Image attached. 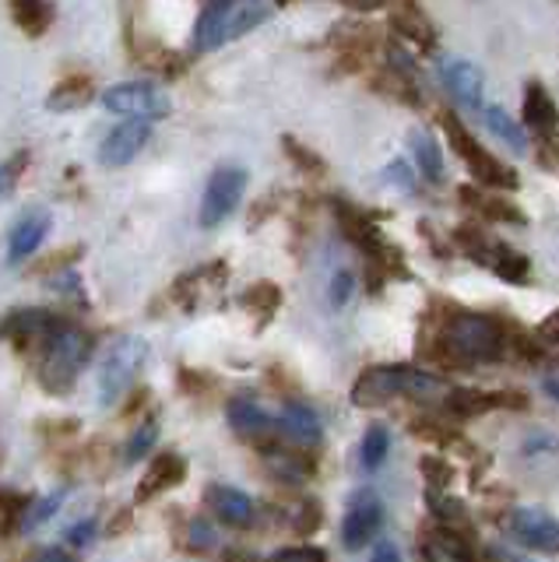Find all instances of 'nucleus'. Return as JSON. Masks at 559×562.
<instances>
[{
    "label": "nucleus",
    "mask_w": 559,
    "mask_h": 562,
    "mask_svg": "<svg viewBox=\"0 0 559 562\" xmlns=\"http://www.w3.org/2000/svg\"><path fill=\"white\" fill-rule=\"evenodd\" d=\"M506 351H511V334L503 330L496 316L471 310H450L447 316H440L433 356L444 366L500 362Z\"/></svg>",
    "instance_id": "1"
},
{
    "label": "nucleus",
    "mask_w": 559,
    "mask_h": 562,
    "mask_svg": "<svg viewBox=\"0 0 559 562\" xmlns=\"http://www.w3.org/2000/svg\"><path fill=\"white\" fill-rule=\"evenodd\" d=\"M447 394V383L433 373L412 366H370L362 369L353 383V404L356 408H380L394 397H415V401H436Z\"/></svg>",
    "instance_id": "2"
},
{
    "label": "nucleus",
    "mask_w": 559,
    "mask_h": 562,
    "mask_svg": "<svg viewBox=\"0 0 559 562\" xmlns=\"http://www.w3.org/2000/svg\"><path fill=\"white\" fill-rule=\"evenodd\" d=\"M89 356H92L89 334L71 324H57L40 341V383L49 394L71 391L85 362H89Z\"/></svg>",
    "instance_id": "3"
},
{
    "label": "nucleus",
    "mask_w": 559,
    "mask_h": 562,
    "mask_svg": "<svg viewBox=\"0 0 559 562\" xmlns=\"http://www.w3.org/2000/svg\"><path fill=\"white\" fill-rule=\"evenodd\" d=\"M275 14L271 0H215L198 18L194 29V49H219L225 43L239 40V35L254 32L257 25H265L268 18Z\"/></svg>",
    "instance_id": "4"
},
{
    "label": "nucleus",
    "mask_w": 559,
    "mask_h": 562,
    "mask_svg": "<svg viewBox=\"0 0 559 562\" xmlns=\"http://www.w3.org/2000/svg\"><path fill=\"white\" fill-rule=\"evenodd\" d=\"M440 127H444V134L450 140V148L461 155L465 169L476 176L479 187H489V190H517V172L506 166V162H500L493 151H485L479 140L468 134V127H465L458 116L444 113L440 116Z\"/></svg>",
    "instance_id": "5"
},
{
    "label": "nucleus",
    "mask_w": 559,
    "mask_h": 562,
    "mask_svg": "<svg viewBox=\"0 0 559 562\" xmlns=\"http://www.w3.org/2000/svg\"><path fill=\"white\" fill-rule=\"evenodd\" d=\"M458 243H461V250L471 260L482 263V268H489L496 278H503L506 285H528L532 263H528V257H524V254H517L511 243L489 236V233H482V228H476V225L458 228Z\"/></svg>",
    "instance_id": "6"
},
{
    "label": "nucleus",
    "mask_w": 559,
    "mask_h": 562,
    "mask_svg": "<svg viewBox=\"0 0 559 562\" xmlns=\"http://www.w3.org/2000/svg\"><path fill=\"white\" fill-rule=\"evenodd\" d=\"M145 362H148V341L145 338L127 334V338L113 341V348L107 351V359H102V366H99V401L116 404L131 391V383L145 369Z\"/></svg>",
    "instance_id": "7"
},
{
    "label": "nucleus",
    "mask_w": 559,
    "mask_h": 562,
    "mask_svg": "<svg viewBox=\"0 0 559 562\" xmlns=\"http://www.w3.org/2000/svg\"><path fill=\"white\" fill-rule=\"evenodd\" d=\"M243 190H247V169L243 166H219L204 183V198H201V225L212 228L225 222L239 207Z\"/></svg>",
    "instance_id": "8"
},
{
    "label": "nucleus",
    "mask_w": 559,
    "mask_h": 562,
    "mask_svg": "<svg viewBox=\"0 0 559 562\" xmlns=\"http://www.w3.org/2000/svg\"><path fill=\"white\" fill-rule=\"evenodd\" d=\"M102 105H107L110 113L155 120L169 113V95L155 81H124L102 92Z\"/></svg>",
    "instance_id": "9"
},
{
    "label": "nucleus",
    "mask_w": 559,
    "mask_h": 562,
    "mask_svg": "<svg viewBox=\"0 0 559 562\" xmlns=\"http://www.w3.org/2000/svg\"><path fill=\"white\" fill-rule=\"evenodd\" d=\"M380 524H383V503L373 488H356L353 499H348L345 509V520H342V541L348 552H359L366 549L377 535H380Z\"/></svg>",
    "instance_id": "10"
},
{
    "label": "nucleus",
    "mask_w": 559,
    "mask_h": 562,
    "mask_svg": "<svg viewBox=\"0 0 559 562\" xmlns=\"http://www.w3.org/2000/svg\"><path fill=\"white\" fill-rule=\"evenodd\" d=\"M152 137V123L142 116H131L127 123H120L107 134V140L99 145V166L102 169H120V166H131L137 155L145 151Z\"/></svg>",
    "instance_id": "11"
},
{
    "label": "nucleus",
    "mask_w": 559,
    "mask_h": 562,
    "mask_svg": "<svg viewBox=\"0 0 559 562\" xmlns=\"http://www.w3.org/2000/svg\"><path fill=\"white\" fill-rule=\"evenodd\" d=\"M511 531L521 544H528L535 552L556 555L559 552V520L538 506H521L511 517Z\"/></svg>",
    "instance_id": "12"
},
{
    "label": "nucleus",
    "mask_w": 559,
    "mask_h": 562,
    "mask_svg": "<svg viewBox=\"0 0 559 562\" xmlns=\"http://www.w3.org/2000/svg\"><path fill=\"white\" fill-rule=\"evenodd\" d=\"M440 78L447 85V92L458 99L465 110L482 113V105H485V81H482V70L476 64H468V60H444Z\"/></svg>",
    "instance_id": "13"
},
{
    "label": "nucleus",
    "mask_w": 559,
    "mask_h": 562,
    "mask_svg": "<svg viewBox=\"0 0 559 562\" xmlns=\"http://www.w3.org/2000/svg\"><path fill=\"white\" fill-rule=\"evenodd\" d=\"M225 415H230V426L236 436L250 439V443H271V439L278 436V418H271L268 412H260L254 401L247 397H236L230 401V408H225Z\"/></svg>",
    "instance_id": "14"
},
{
    "label": "nucleus",
    "mask_w": 559,
    "mask_h": 562,
    "mask_svg": "<svg viewBox=\"0 0 559 562\" xmlns=\"http://www.w3.org/2000/svg\"><path fill=\"white\" fill-rule=\"evenodd\" d=\"M49 211H25V215L14 222V228H11V239H8V263H22V260H29L32 254L40 250V246L46 243V236H49Z\"/></svg>",
    "instance_id": "15"
},
{
    "label": "nucleus",
    "mask_w": 559,
    "mask_h": 562,
    "mask_svg": "<svg viewBox=\"0 0 559 562\" xmlns=\"http://www.w3.org/2000/svg\"><path fill=\"white\" fill-rule=\"evenodd\" d=\"M391 25L405 43L418 46L423 53L436 49V25L429 22V14L415 4V0H398L391 11Z\"/></svg>",
    "instance_id": "16"
},
{
    "label": "nucleus",
    "mask_w": 559,
    "mask_h": 562,
    "mask_svg": "<svg viewBox=\"0 0 559 562\" xmlns=\"http://www.w3.org/2000/svg\"><path fill=\"white\" fill-rule=\"evenodd\" d=\"M524 127L538 134L541 140L559 137V110H556L552 95L538 81L524 85Z\"/></svg>",
    "instance_id": "17"
},
{
    "label": "nucleus",
    "mask_w": 559,
    "mask_h": 562,
    "mask_svg": "<svg viewBox=\"0 0 559 562\" xmlns=\"http://www.w3.org/2000/svg\"><path fill=\"white\" fill-rule=\"evenodd\" d=\"M204 503L222 524H230V527H250L254 524V499L233 485H208Z\"/></svg>",
    "instance_id": "18"
},
{
    "label": "nucleus",
    "mask_w": 559,
    "mask_h": 562,
    "mask_svg": "<svg viewBox=\"0 0 559 562\" xmlns=\"http://www.w3.org/2000/svg\"><path fill=\"white\" fill-rule=\"evenodd\" d=\"M183 474H187V464H183V457H180V453H159V457H152V464H148V471H145L142 485H137L134 499H137V503H145V499L163 496L166 488H172V485H180V482H183Z\"/></svg>",
    "instance_id": "19"
},
{
    "label": "nucleus",
    "mask_w": 559,
    "mask_h": 562,
    "mask_svg": "<svg viewBox=\"0 0 559 562\" xmlns=\"http://www.w3.org/2000/svg\"><path fill=\"white\" fill-rule=\"evenodd\" d=\"M461 204H468L471 211H476L479 218H496V222H511V225H524V211L514 204L500 198V190H476V187H461Z\"/></svg>",
    "instance_id": "20"
},
{
    "label": "nucleus",
    "mask_w": 559,
    "mask_h": 562,
    "mask_svg": "<svg viewBox=\"0 0 559 562\" xmlns=\"http://www.w3.org/2000/svg\"><path fill=\"white\" fill-rule=\"evenodd\" d=\"M444 401H447V412H454L458 418H476L493 408H521L524 404L517 394H482V391H450Z\"/></svg>",
    "instance_id": "21"
},
{
    "label": "nucleus",
    "mask_w": 559,
    "mask_h": 562,
    "mask_svg": "<svg viewBox=\"0 0 559 562\" xmlns=\"http://www.w3.org/2000/svg\"><path fill=\"white\" fill-rule=\"evenodd\" d=\"M57 324H60L57 316L46 313V310H19V313H11L8 321H4V334L19 341V345H29V341L40 345Z\"/></svg>",
    "instance_id": "22"
},
{
    "label": "nucleus",
    "mask_w": 559,
    "mask_h": 562,
    "mask_svg": "<svg viewBox=\"0 0 559 562\" xmlns=\"http://www.w3.org/2000/svg\"><path fill=\"white\" fill-rule=\"evenodd\" d=\"M278 432H286L292 443H300V447H313V443H321V418L313 415L306 404H286V412L282 418H278Z\"/></svg>",
    "instance_id": "23"
},
{
    "label": "nucleus",
    "mask_w": 559,
    "mask_h": 562,
    "mask_svg": "<svg viewBox=\"0 0 559 562\" xmlns=\"http://www.w3.org/2000/svg\"><path fill=\"white\" fill-rule=\"evenodd\" d=\"M423 559L426 562H476L468 555V544L454 535L447 524L433 527V531L423 538Z\"/></svg>",
    "instance_id": "24"
},
{
    "label": "nucleus",
    "mask_w": 559,
    "mask_h": 562,
    "mask_svg": "<svg viewBox=\"0 0 559 562\" xmlns=\"http://www.w3.org/2000/svg\"><path fill=\"white\" fill-rule=\"evenodd\" d=\"M409 148H412V162L415 169L426 176L429 183L444 180V155H440V140L429 131H412L409 134Z\"/></svg>",
    "instance_id": "25"
},
{
    "label": "nucleus",
    "mask_w": 559,
    "mask_h": 562,
    "mask_svg": "<svg viewBox=\"0 0 559 562\" xmlns=\"http://www.w3.org/2000/svg\"><path fill=\"white\" fill-rule=\"evenodd\" d=\"M96 95V85L89 75H71V78H64L54 92H49L46 105L54 113H71V110H81V105H89Z\"/></svg>",
    "instance_id": "26"
},
{
    "label": "nucleus",
    "mask_w": 559,
    "mask_h": 562,
    "mask_svg": "<svg viewBox=\"0 0 559 562\" xmlns=\"http://www.w3.org/2000/svg\"><path fill=\"white\" fill-rule=\"evenodd\" d=\"M479 116H482L485 127L493 131L514 155H524V151H528V134H524V127H521V123H517L511 113H506V110H500V105H482V113H479Z\"/></svg>",
    "instance_id": "27"
},
{
    "label": "nucleus",
    "mask_w": 559,
    "mask_h": 562,
    "mask_svg": "<svg viewBox=\"0 0 559 562\" xmlns=\"http://www.w3.org/2000/svg\"><path fill=\"white\" fill-rule=\"evenodd\" d=\"M11 8V18L14 25H19L25 35H43L54 22V8H49V0H8Z\"/></svg>",
    "instance_id": "28"
},
{
    "label": "nucleus",
    "mask_w": 559,
    "mask_h": 562,
    "mask_svg": "<svg viewBox=\"0 0 559 562\" xmlns=\"http://www.w3.org/2000/svg\"><path fill=\"white\" fill-rule=\"evenodd\" d=\"M388 447H391V436L383 426H370L362 436V447H359V464L366 471H377L383 464V457H388Z\"/></svg>",
    "instance_id": "29"
},
{
    "label": "nucleus",
    "mask_w": 559,
    "mask_h": 562,
    "mask_svg": "<svg viewBox=\"0 0 559 562\" xmlns=\"http://www.w3.org/2000/svg\"><path fill=\"white\" fill-rule=\"evenodd\" d=\"M60 503H64L60 492H54V496H46V499H40V503H29V506H25V514H22V531L32 535L36 527H43L49 517L57 514V506H60Z\"/></svg>",
    "instance_id": "30"
},
{
    "label": "nucleus",
    "mask_w": 559,
    "mask_h": 562,
    "mask_svg": "<svg viewBox=\"0 0 559 562\" xmlns=\"http://www.w3.org/2000/svg\"><path fill=\"white\" fill-rule=\"evenodd\" d=\"M243 303H247V310H265V316H271L278 310V303H282V292H278L271 281H260V285H254L247 295H243Z\"/></svg>",
    "instance_id": "31"
},
{
    "label": "nucleus",
    "mask_w": 559,
    "mask_h": 562,
    "mask_svg": "<svg viewBox=\"0 0 559 562\" xmlns=\"http://www.w3.org/2000/svg\"><path fill=\"white\" fill-rule=\"evenodd\" d=\"M25 496H19V492H8L0 488V535H8L14 524H19V517L25 514Z\"/></svg>",
    "instance_id": "32"
},
{
    "label": "nucleus",
    "mask_w": 559,
    "mask_h": 562,
    "mask_svg": "<svg viewBox=\"0 0 559 562\" xmlns=\"http://www.w3.org/2000/svg\"><path fill=\"white\" fill-rule=\"evenodd\" d=\"M155 439H159V426H155V422H142L137 432L131 436V443H127V464L142 461V457L155 447Z\"/></svg>",
    "instance_id": "33"
},
{
    "label": "nucleus",
    "mask_w": 559,
    "mask_h": 562,
    "mask_svg": "<svg viewBox=\"0 0 559 562\" xmlns=\"http://www.w3.org/2000/svg\"><path fill=\"white\" fill-rule=\"evenodd\" d=\"M268 562H327V552L317 549V544H295V549L275 552Z\"/></svg>",
    "instance_id": "34"
},
{
    "label": "nucleus",
    "mask_w": 559,
    "mask_h": 562,
    "mask_svg": "<svg viewBox=\"0 0 559 562\" xmlns=\"http://www.w3.org/2000/svg\"><path fill=\"white\" fill-rule=\"evenodd\" d=\"M353 292H356V274L353 271H335V278H331V289H327L331 306H345Z\"/></svg>",
    "instance_id": "35"
},
{
    "label": "nucleus",
    "mask_w": 559,
    "mask_h": 562,
    "mask_svg": "<svg viewBox=\"0 0 559 562\" xmlns=\"http://www.w3.org/2000/svg\"><path fill=\"white\" fill-rule=\"evenodd\" d=\"M282 145H286V151H289V155L295 158V166H300V169H306V172H324V162H321V155L306 151V148H303V145H300V140H295V137H286Z\"/></svg>",
    "instance_id": "36"
},
{
    "label": "nucleus",
    "mask_w": 559,
    "mask_h": 562,
    "mask_svg": "<svg viewBox=\"0 0 559 562\" xmlns=\"http://www.w3.org/2000/svg\"><path fill=\"white\" fill-rule=\"evenodd\" d=\"M535 338H538V345H541V348L559 351V310H556L552 316H546V321L538 324Z\"/></svg>",
    "instance_id": "37"
},
{
    "label": "nucleus",
    "mask_w": 559,
    "mask_h": 562,
    "mask_svg": "<svg viewBox=\"0 0 559 562\" xmlns=\"http://www.w3.org/2000/svg\"><path fill=\"white\" fill-rule=\"evenodd\" d=\"M215 544V531L208 527L204 520H194L190 524V549H212Z\"/></svg>",
    "instance_id": "38"
},
{
    "label": "nucleus",
    "mask_w": 559,
    "mask_h": 562,
    "mask_svg": "<svg viewBox=\"0 0 559 562\" xmlns=\"http://www.w3.org/2000/svg\"><path fill=\"white\" fill-rule=\"evenodd\" d=\"M370 562H401V552H398V544L394 541H377V549H373V559Z\"/></svg>",
    "instance_id": "39"
},
{
    "label": "nucleus",
    "mask_w": 559,
    "mask_h": 562,
    "mask_svg": "<svg viewBox=\"0 0 559 562\" xmlns=\"http://www.w3.org/2000/svg\"><path fill=\"white\" fill-rule=\"evenodd\" d=\"M19 169H22V158H19V162H11V166H0V201H4L8 193H11L14 176H19Z\"/></svg>",
    "instance_id": "40"
},
{
    "label": "nucleus",
    "mask_w": 559,
    "mask_h": 562,
    "mask_svg": "<svg viewBox=\"0 0 559 562\" xmlns=\"http://www.w3.org/2000/svg\"><path fill=\"white\" fill-rule=\"evenodd\" d=\"M423 471H436L433 479H429L433 488H436V485H447V479H450V468L436 461V457H426V461H423Z\"/></svg>",
    "instance_id": "41"
},
{
    "label": "nucleus",
    "mask_w": 559,
    "mask_h": 562,
    "mask_svg": "<svg viewBox=\"0 0 559 562\" xmlns=\"http://www.w3.org/2000/svg\"><path fill=\"white\" fill-rule=\"evenodd\" d=\"M338 4H345L348 11H359V14H370V11H380L388 0H338Z\"/></svg>",
    "instance_id": "42"
},
{
    "label": "nucleus",
    "mask_w": 559,
    "mask_h": 562,
    "mask_svg": "<svg viewBox=\"0 0 559 562\" xmlns=\"http://www.w3.org/2000/svg\"><path fill=\"white\" fill-rule=\"evenodd\" d=\"M383 176H388V180H398L405 190H412V176L405 172V162H401V158H398V162H391Z\"/></svg>",
    "instance_id": "43"
},
{
    "label": "nucleus",
    "mask_w": 559,
    "mask_h": 562,
    "mask_svg": "<svg viewBox=\"0 0 559 562\" xmlns=\"http://www.w3.org/2000/svg\"><path fill=\"white\" fill-rule=\"evenodd\" d=\"M32 562H71V555H67L64 549H43Z\"/></svg>",
    "instance_id": "44"
},
{
    "label": "nucleus",
    "mask_w": 559,
    "mask_h": 562,
    "mask_svg": "<svg viewBox=\"0 0 559 562\" xmlns=\"http://www.w3.org/2000/svg\"><path fill=\"white\" fill-rule=\"evenodd\" d=\"M89 538H92V520L78 524L75 531H71V541H75V544H85V541H89Z\"/></svg>",
    "instance_id": "45"
},
{
    "label": "nucleus",
    "mask_w": 559,
    "mask_h": 562,
    "mask_svg": "<svg viewBox=\"0 0 559 562\" xmlns=\"http://www.w3.org/2000/svg\"><path fill=\"white\" fill-rule=\"evenodd\" d=\"M541 391H546L552 401H559V373H556V376H546V380H541Z\"/></svg>",
    "instance_id": "46"
}]
</instances>
